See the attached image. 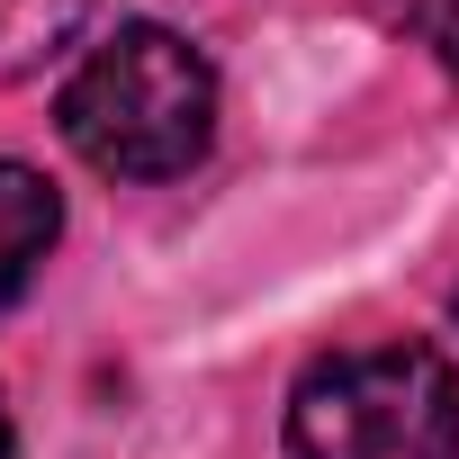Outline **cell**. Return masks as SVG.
<instances>
[{
    "mask_svg": "<svg viewBox=\"0 0 459 459\" xmlns=\"http://www.w3.org/2000/svg\"><path fill=\"white\" fill-rule=\"evenodd\" d=\"M298 459H459V369L432 342L333 351L289 396Z\"/></svg>",
    "mask_w": 459,
    "mask_h": 459,
    "instance_id": "7a4b0ae2",
    "label": "cell"
},
{
    "mask_svg": "<svg viewBox=\"0 0 459 459\" xmlns=\"http://www.w3.org/2000/svg\"><path fill=\"white\" fill-rule=\"evenodd\" d=\"M0 459H10V405H0Z\"/></svg>",
    "mask_w": 459,
    "mask_h": 459,
    "instance_id": "8992f818",
    "label": "cell"
},
{
    "mask_svg": "<svg viewBox=\"0 0 459 459\" xmlns=\"http://www.w3.org/2000/svg\"><path fill=\"white\" fill-rule=\"evenodd\" d=\"M207 135H216V73L162 19L100 37L64 82V144L108 180H171L207 153Z\"/></svg>",
    "mask_w": 459,
    "mask_h": 459,
    "instance_id": "6da1fadb",
    "label": "cell"
},
{
    "mask_svg": "<svg viewBox=\"0 0 459 459\" xmlns=\"http://www.w3.org/2000/svg\"><path fill=\"white\" fill-rule=\"evenodd\" d=\"M55 235H64L55 180L28 171V162H0V316L28 298V280H37V262L55 253Z\"/></svg>",
    "mask_w": 459,
    "mask_h": 459,
    "instance_id": "3957f363",
    "label": "cell"
},
{
    "mask_svg": "<svg viewBox=\"0 0 459 459\" xmlns=\"http://www.w3.org/2000/svg\"><path fill=\"white\" fill-rule=\"evenodd\" d=\"M91 28V0H0V82H37Z\"/></svg>",
    "mask_w": 459,
    "mask_h": 459,
    "instance_id": "277c9868",
    "label": "cell"
},
{
    "mask_svg": "<svg viewBox=\"0 0 459 459\" xmlns=\"http://www.w3.org/2000/svg\"><path fill=\"white\" fill-rule=\"evenodd\" d=\"M396 10H405V28L432 46V64L459 82V0H396Z\"/></svg>",
    "mask_w": 459,
    "mask_h": 459,
    "instance_id": "5b68a950",
    "label": "cell"
},
{
    "mask_svg": "<svg viewBox=\"0 0 459 459\" xmlns=\"http://www.w3.org/2000/svg\"><path fill=\"white\" fill-rule=\"evenodd\" d=\"M450 316H459V298H450Z\"/></svg>",
    "mask_w": 459,
    "mask_h": 459,
    "instance_id": "52a82bcc",
    "label": "cell"
}]
</instances>
